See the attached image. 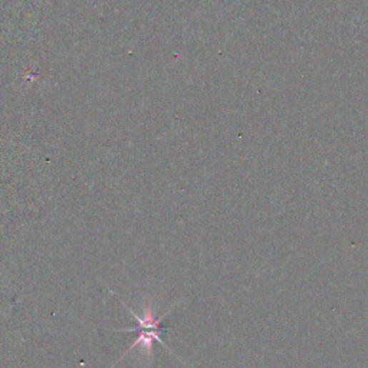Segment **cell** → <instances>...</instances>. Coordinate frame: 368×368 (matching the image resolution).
<instances>
[{
  "label": "cell",
  "mask_w": 368,
  "mask_h": 368,
  "mask_svg": "<svg viewBox=\"0 0 368 368\" xmlns=\"http://www.w3.org/2000/svg\"><path fill=\"white\" fill-rule=\"evenodd\" d=\"M126 308H127V311L139 321V328L134 329V331L139 332V338L131 344V347L129 348L127 352L133 351V348H136V347H141V348L146 349V352L150 355L151 351H153V344H154V342H160L164 348H167L170 352H173L171 348L161 339V335L167 331V329H164V328L161 327V322L170 315V312L174 309V305H173L161 318H156V317L153 315L150 307L144 311V315H143V317L137 315V314H136L133 309H130L127 305H126ZM127 352H126V354H127Z\"/></svg>",
  "instance_id": "obj_1"
}]
</instances>
